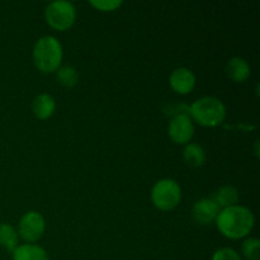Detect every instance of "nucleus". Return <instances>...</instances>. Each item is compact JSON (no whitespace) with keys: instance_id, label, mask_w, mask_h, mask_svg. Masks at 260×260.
Returning a JSON list of instances; mask_svg holds the SVG:
<instances>
[{"instance_id":"obj_1","label":"nucleus","mask_w":260,"mask_h":260,"mask_svg":"<svg viewBox=\"0 0 260 260\" xmlns=\"http://www.w3.org/2000/svg\"><path fill=\"white\" fill-rule=\"evenodd\" d=\"M255 218L253 212L244 206H233L218 212L216 226L223 236L231 240H239L250 234Z\"/></svg>"},{"instance_id":"obj_2","label":"nucleus","mask_w":260,"mask_h":260,"mask_svg":"<svg viewBox=\"0 0 260 260\" xmlns=\"http://www.w3.org/2000/svg\"><path fill=\"white\" fill-rule=\"evenodd\" d=\"M62 46L53 36H45L33 47V61L40 71L45 74L55 73L62 61Z\"/></svg>"},{"instance_id":"obj_3","label":"nucleus","mask_w":260,"mask_h":260,"mask_svg":"<svg viewBox=\"0 0 260 260\" xmlns=\"http://www.w3.org/2000/svg\"><path fill=\"white\" fill-rule=\"evenodd\" d=\"M189 114L203 127L220 126L226 118V107L216 96H202L189 107Z\"/></svg>"},{"instance_id":"obj_4","label":"nucleus","mask_w":260,"mask_h":260,"mask_svg":"<svg viewBox=\"0 0 260 260\" xmlns=\"http://www.w3.org/2000/svg\"><path fill=\"white\" fill-rule=\"evenodd\" d=\"M182 200V189L175 180L165 178L155 183L151 190V201L160 211H172Z\"/></svg>"},{"instance_id":"obj_5","label":"nucleus","mask_w":260,"mask_h":260,"mask_svg":"<svg viewBox=\"0 0 260 260\" xmlns=\"http://www.w3.org/2000/svg\"><path fill=\"white\" fill-rule=\"evenodd\" d=\"M46 22L57 30H66L75 23L76 10L73 3L56 0L50 3L45 10Z\"/></svg>"},{"instance_id":"obj_6","label":"nucleus","mask_w":260,"mask_h":260,"mask_svg":"<svg viewBox=\"0 0 260 260\" xmlns=\"http://www.w3.org/2000/svg\"><path fill=\"white\" fill-rule=\"evenodd\" d=\"M46 229L45 217L40 212L30 211L27 212L19 221L18 235L27 243H35L40 240Z\"/></svg>"},{"instance_id":"obj_7","label":"nucleus","mask_w":260,"mask_h":260,"mask_svg":"<svg viewBox=\"0 0 260 260\" xmlns=\"http://www.w3.org/2000/svg\"><path fill=\"white\" fill-rule=\"evenodd\" d=\"M168 134L173 142L178 145H187L194 135V126L188 113L177 114L169 122Z\"/></svg>"},{"instance_id":"obj_8","label":"nucleus","mask_w":260,"mask_h":260,"mask_svg":"<svg viewBox=\"0 0 260 260\" xmlns=\"http://www.w3.org/2000/svg\"><path fill=\"white\" fill-rule=\"evenodd\" d=\"M169 84L175 93L188 94L194 89L196 75L190 69L178 68L170 74Z\"/></svg>"},{"instance_id":"obj_9","label":"nucleus","mask_w":260,"mask_h":260,"mask_svg":"<svg viewBox=\"0 0 260 260\" xmlns=\"http://www.w3.org/2000/svg\"><path fill=\"white\" fill-rule=\"evenodd\" d=\"M220 207L213 198H202L193 206V218L200 225H208L217 218Z\"/></svg>"},{"instance_id":"obj_10","label":"nucleus","mask_w":260,"mask_h":260,"mask_svg":"<svg viewBox=\"0 0 260 260\" xmlns=\"http://www.w3.org/2000/svg\"><path fill=\"white\" fill-rule=\"evenodd\" d=\"M226 74L235 83H244L250 76V65L243 57H233L226 63Z\"/></svg>"},{"instance_id":"obj_11","label":"nucleus","mask_w":260,"mask_h":260,"mask_svg":"<svg viewBox=\"0 0 260 260\" xmlns=\"http://www.w3.org/2000/svg\"><path fill=\"white\" fill-rule=\"evenodd\" d=\"M56 109V102L50 94H40L33 99L32 111L40 119H47L53 114Z\"/></svg>"},{"instance_id":"obj_12","label":"nucleus","mask_w":260,"mask_h":260,"mask_svg":"<svg viewBox=\"0 0 260 260\" xmlns=\"http://www.w3.org/2000/svg\"><path fill=\"white\" fill-rule=\"evenodd\" d=\"M13 260H50L47 251L35 244L18 245L13 251Z\"/></svg>"},{"instance_id":"obj_13","label":"nucleus","mask_w":260,"mask_h":260,"mask_svg":"<svg viewBox=\"0 0 260 260\" xmlns=\"http://www.w3.org/2000/svg\"><path fill=\"white\" fill-rule=\"evenodd\" d=\"M183 159L189 167L200 168L206 161V151L201 145L187 144L183 151Z\"/></svg>"},{"instance_id":"obj_14","label":"nucleus","mask_w":260,"mask_h":260,"mask_svg":"<svg viewBox=\"0 0 260 260\" xmlns=\"http://www.w3.org/2000/svg\"><path fill=\"white\" fill-rule=\"evenodd\" d=\"M213 201L217 203L218 207L229 208L236 206L239 201V192L235 187H231V185H223L220 189H217Z\"/></svg>"},{"instance_id":"obj_15","label":"nucleus","mask_w":260,"mask_h":260,"mask_svg":"<svg viewBox=\"0 0 260 260\" xmlns=\"http://www.w3.org/2000/svg\"><path fill=\"white\" fill-rule=\"evenodd\" d=\"M18 244L19 238L17 230L9 223H0V245L13 253L18 248Z\"/></svg>"},{"instance_id":"obj_16","label":"nucleus","mask_w":260,"mask_h":260,"mask_svg":"<svg viewBox=\"0 0 260 260\" xmlns=\"http://www.w3.org/2000/svg\"><path fill=\"white\" fill-rule=\"evenodd\" d=\"M56 79L61 85L66 86V88H73L78 84L79 74L73 66H62L56 70Z\"/></svg>"},{"instance_id":"obj_17","label":"nucleus","mask_w":260,"mask_h":260,"mask_svg":"<svg viewBox=\"0 0 260 260\" xmlns=\"http://www.w3.org/2000/svg\"><path fill=\"white\" fill-rule=\"evenodd\" d=\"M241 253L246 260H260V241L255 238H249L241 245Z\"/></svg>"},{"instance_id":"obj_18","label":"nucleus","mask_w":260,"mask_h":260,"mask_svg":"<svg viewBox=\"0 0 260 260\" xmlns=\"http://www.w3.org/2000/svg\"><path fill=\"white\" fill-rule=\"evenodd\" d=\"M123 3L121 0H90V5L101 12H113L118 9Z\"/></svg>"},{"instance_id":"obj_19","label":"nucleus","mask_w":260,"mask_h":260,"mask_svg":"<svg viewBox=\"0 0 260 260\" xmlns=\"http://www.w3.org/2000/svg\"><path fill=\"white\" fill-rule=\"evenodd\" d=\"M211 260H243L240 254L231 248H221L215 251Z\"/></svg>"}]
</instances>
